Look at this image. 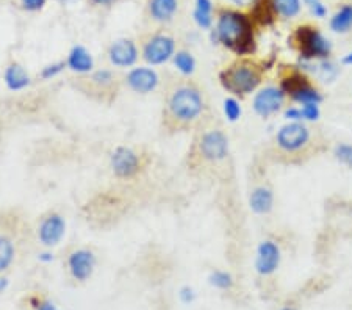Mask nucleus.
Wrapping results in <instances>:
<instances>
[{"label":"nucleus","instance_id":"obj_1","mask_svg":"<svg viewBox=\"0 0 352 310\" xmlns=\"http://www.w3.org/2000/svg\"><path fill=\"white\" fill-rule=\"evenodd\" d=\"M208 102L199 83L185 77H169L163 87L162 127L174 135L206 126Z\"/></svg>","mask_w":352,"mask_h":310},{"label":"nucleus","instance_id":"obj_2","mask_svg":"<svg viewBox=\"0 0 352 310\" xmlns=\"http://www.w3.org/2000/svg\"><path fill=\"white\" fill-rule=\"evenodd\" d=\"M36 240L35 225L28 223L19 208L0 212V274L8 272L21 251Z\"/></svg>","mask_w":352,"mask_h":310},{"label":"nucleus","instance_id":"obj_3","mask_svg":"<svg viewBox=\"0 0 352 310\" xmlns=\"http://www.w3.org/2000/svg\"><path fill=\"white\" fill-rule=\"evenodd\" d=\"M213 39L236 55H251L255 50L254 21L236 10H221Z\"/></svg>","mask_w":352,"mask_h":310},{"label":"nucleus","instance_id":"obj_4","mask_svg":"<svg viewBox=\"0 0 352 310\" xmlns=\"http://www.w3.org/2000/svg\"><path fill=\"white\" fill-rule=\"evenodd\" d=\"M229 138L223 129L202 126L197 129L188 152V165L192 169L219 165L229 157Z\"/></svg>","mask_w":352,"mask_h":310},{"label":"nucleus","instance_id":"obj_5","mask_svg":"<svg viewBox=\"0 0 352 310\" xmlns=\"http://www.w3.org/2000/svg\"><path fill=\"white\" fill-rule=\"evenodd\" d=\"M72 87L88 99L99 104L110 105L118 99L124 85V77L111 69L91 71L72 78Z\"/></svg>","mask_w":352,"mask_h":310},{"label":"nucleus","instance_id":"obj_6","mask_svg":"<svg viewBox=\"0 0 352 310\" xmlns=\"http://www.w3.org/2000/svg\"><path fill=\"white\" fill-rule=\"evenodd\" d=\"M265 67L255 63L251 58L241 56L234 63L226 66L219 72V83L226 91L234 94L235 98H243L254 91H257L263 80Z\"/></svg>","mask_w":352,"mask_h":310},{"label":"nucleus","instance_id":"obj_7","mask_svg":"<svg viewBox=\"0 0 352 310\" xmlns=\"http://www.w3.org/2000/svg\"><path fill=\"white\" fill-rule=\"evenodd\" d=\"M292 43L302 61H322L332 54V43L316 27L311 25L298 27L292 36Z\"/></svg>","mask_w":352,"mask_h":310},{"label":"nucleus","instance_id":"obj_8","mask_svg":"<svg viewBox=\"0 0 352 310\" xmlns=\"http://www.w3.org/2000/svg\"><path fill=\"white\" fill-rule=\"evenodd\" d=\"M279 87L287 94V98L299 105H321L322 100H324V96L321 94L320 89L299 69L288 71V74L282 77Z\"/></svg>","mask_w":352,"mask_h":310},{"label":"nucleus","instance_id":"obj_9","mask_svg":"<svg viewBox=\"0 0 352 310\" xmlns=\"http://www.w3.org/2000/svg\"><path fill=\"white\" fill-rule=\"evenodd\" d=\"M311 129L305 122H287L276 133V146L285 155H300L311 144Z\"/></svg>","mask_w":352,"mask_h":310},{"label":"nucleus","instance_id":"obj_10","mask_svg":"<svg viewBox=\"0 0 352 310\" xmlns=\"http://www.w3.org/2000/svg\"><path fill=\"white\" fill-rule=\"evenodd\" d=\"M140 54L149 65H163L175 55V39L164 32H154L141 38Z\"/></svg>","mask_w":352,"mask_h":310},{"label":"nucleus","instance_id":"obj_11","mask_svg":"<svg viewBox=\"0 0 352 310\" xmlns=\"http://www.w3.org/2000/svg\"><path fill=\"white\" fill-rule=\"evenodd\" d=\"M66 232V221L63 215L56 210L44 212L38 217L35 224L36 240L45 247H52L63 240Z\"/></svg>","mask_w":352,"mask_h":310},{"label":"nucleus","instance_id":"obj_12","mask_svg":"<svg viewBox=\"0 0 352 310\" xmlns=\"http://www.w3.org/2000/svg\"><path fill=\"white\" fill-rule=\"evenodd\" d=\"M143 155L127 146H119L111 155V169L118 179L129 180L138 176L143 169Z\"/></svg>","mask_w":352,"mask_h":310},{"label":"nucleus","instance_id":"obj_13","mask_svg":"<svg viewBox=\"0 0 352 310\" xmlns=\"http://www.w3.org/2000/svg\"><path fill=\"white\" fill-rule=\"evenodd\" d=\"M287 94L283 93L280 87H274V85H268L262 89H258L254 96L252 107L254 111L257 113L260 118H271L274 116L276 113L282 110L283 104H285Z\"/></svg>","mask_w":352,"mask_h":310},{"label":"nucleus","instance_id":"obj_14","mask_svg":"<svg viewBox=\"0 0 352 310\" xmlns=\"http://www.w3.org/2000/svg\"><path fill=\"white\" fill-rule=\"evenodd\" d=\"M66 265L71 276L78 282L88 280L94 273L96 256L87 247H76L66 257Z\"/></svg>","mask_w":352,"mask_h":310},{"label":"nucleus","instance_id":"obj_15","mask_svg":"<svg viewBox=\"0 0 352 310\" xmlns=\"http://www.w3.org/2000/svg\"><path fill=\"white\" fill-rule=\"evenodd\" d=\"M282 261L279 245L272 240H265L257 247L255 256V272L260 276H271L277 272Z\"/></svg>","mask_w":352,"mask_h":310},{"label":"nucleus","instance_id":"obj_16","mask_svg":"<svg viewBox=\"0 0 352 310\" xmlns=\"http://www.w3.org/2000/svg\"><path fill=\"white\" fill-rule=\"evenodd\" d=\"M109 61L115 67H130L136 63L140 56V49L133 39L121 38L110 44L107 50Z\"/></svg>","mask_w":352,"mask_h":310},{"label":"nucleus","instance_id":"obj_17","mask_svg":"<svg viewBox=\"0 0 352 310\" xmlns=\"http://www.w3.org/2000/svg\"><path fill=\"white\" fill-rule=\"evenodd\" d=\"M124 83L135 93L149 94L160 85V77L151 67H135L124 77Z\"/></svg>","mask_w":352,"mask_h":310},{"label":"nucleus","instance_id":"obj_18","mask_svg":"<svg viewBox=\"0 0 352 310\" xmlns=\"http://www.w3.org/2000/svg\"><path fill=\"white\" fill-rule=\"evenodd\" d=\"M179 0H149L147 16L155 24H169L177 14Z\"/></svg>","mask_w":352,"mask_h":310},{"label":"nucleus","instance_id":"obj_19","mask_svg":"<svg viewBox=\"0 0 352 310\" xmlns=\"http://www.w3.org/2000/svg\"><path fill=\"white\" fill-rule=\"evenodd\" d=\"M249 207L255 213V215H268L274 207V193L272 190L260 185L255 187L251 195H249Z\"/></svg>","mask_w":352,"mask_h":310},{"label":"nucleus","instance_id":"obj_20","mask_svg":"<svg viewBox=\"0 0 352 310\" xmlns=\"http://www.w3.org/2000/svg\"><path fill=\"white\" fill-rule=\"evenodd\" d=\"M66 65L69 66L72 71H76L77 74L82 76V74H88V72L93 71L94 60L83 46H76L71 50L69 56H67Z\"/></svg>","mask_w":352,"mask_h":310},{"label":"nucleus","instance_id":"obj_21","mask_svg":"<svg viewBox=\"0 0 352 310\" xmlns=\"http://www.w3.org/2000/svg\"><path fill=\"white\" fill-rule=\"evenodd\" d=\"M329 27L335 33H348L352 28V3H343L329 21Z\"/></svg>","mask_w":352,"mask_h":310},{"label":"nucleus","instance_id":"obj_22","mask_svg":"<svg viewBox=\"0 0 352 310\" xmlns=\"http://www.w3.org/2000/svg\"><path fill=\"white\" fill-rule=\"evenodd\" d=\"M5 82H7L8 88L13 89V91H18V89H24L30 83V76L27 74V71L18 63L11 65L7 72H5Z\"/></svg>","mask_w":352,"mask_h":310},{"label":"nucleus","instance_id":"obj_23","mask_svg":"<svg viewBox=\"0 0 352 310\" xmlns=\"http://www.w3.org/2000/svg\"><path fill=\"white\" fill-rule=\"evenodd\" d=\"M192 18H195L196 24L201 28H204V30L212 28L213 27L212 0H196V8H195V13H192Z\"/></svg>","mask_w":352,"mask_h":310},{"label":"nucleus","instance_id":"obj_24","mask_svg":"<svg viewBox=\"0 0 352 310\" xmlns=\"http://www.w3.org/2000/svg\"><path fill=\"white\" fill-rule=\"evenodd\" d=\"M276 16L283 19H293L302 10V0H271Z\"/></svg>","mask_w":352,"mask_h":310},{"label":"nucleus","instance_id":"obj_25","mask_svg":"<svg viewBox=\"0 0 352 310\" xmlns=\"http://www.w3.org/2000/svg\"><path fill=\"white\" fill-rule=\"evenodd\" d=\"M174 65L179 69L180 74L185 77H190L196 69L195 56L190 52H186V50H180V52L174 55Z\"/></svg>","mask_w":352,"mask_h":310},{"label":"nucleus","instance_id":"obj_26","mask_svg":"<svg viewBox=\"0 0 352 310\" xmlns=\"http://www.w3.org/2000/svg\"><path fill=\"white\" fill-rule=\"evenodd\" d=\"M210 284L217 287L219 290H229L234 287V278L230 273L223 272V269H214V272L208 276Z\"/></svg>","mask_w":352,"mask_h":310},{"label":"nucleus","instance_id":"obj_27","mask_svg":"<svg viewBox=\"0 0 352 310\" xmlns=\"http://www.w3.org/2000/svg\"><path fill=\"white\" fill-rule=\"evenodd\" d=\"M333 157L338 163H342L343 166L352 168V144L349 143H340L335 146Z\"/></svg>","mask_w":352,"mask_h":310},{"label":"nucleus","instance_id":"obj_28","mask_svg":"<svg viewBox=\"0 0 352 310\" xmlns=\"http://www.w3.org/2000/svg\"><path fill=\"white\" fill-rule=\"evenodd\" d=\"M224 115L230 122H235L241 118V105L236 98H227L224 100Z\"/></svg>","mask_w":352,"mask_h":310},{"label":"nucleus","instance_id":"obj_29","mask_svg":"<svg viewBox=\"0 0 352 310\" xmlns=\"http://www.w3.org/2000/svg\"><path fill=\"white\" fill-rule=\"evenodd\" d=\"M300 111H302V121L305 122H315L320 120L321 116V109L320 105L309 104V105H300Z\"/></svg>","mask_w":352,"mask_h":310},{"label":"nucleus","instance_id":"obj_30","mask_svg":"<svg viewBox=\"0 0 352 310\" xmlns=\"http://www.w3.org/2000/svg\"><path fill=\"white\" fill-rule=\"evenodd\" d=\"M283 118H285L288 122L302 121V111H300V107H294V105L288 107V109H285V111H283Z\"/></svg>","mask_w":352,"mask_h":310},{"label":"nucleus","instance_id":"obj_31","mask_svg":"<svg viewBox=\"0 0 352 310\" xmlns=\"http://www.w3.org/2000/svg\"><path fill=\"white\" fill-rule=\"evenodd\" d=\"M65 66H66V63H55V65H50L47 67H44L43 72H41V77L44 78V80H49V78L58 76L60 72L63 71Z\"/></svg>","mask_w":352,"mask_h":310},{"label":"nucleus","instance_id":"obj_32","mask_svg":"<svg viewBox=\"0 0 352 310\" xmlns=\"http://www.w3.org/2000/svg\"><path fill=\"white\" fill-rule=\"evenodd\" d=\"M179 296H180V301L184 304H192L196 300V291L192 290L191 287H184V289L180 290Z\"/></svg>","mask_w":352,"mask_h":310},{"label":"nucleus","instance_id":"obj_33","mask_svg":"<svg viewBox=\"0 0 352 310\" xmlns=\"http://www.w3.org/2000/svg\"><path fill=\"white\" fill-rule=\"evenodd\" d=\"M21 2H22V5H24L25 10L38 11L44 7L47 0H21Z\"/></svg>","mask_w":352,"mask_h":310},{"label":"nucleus","instance_id":"obj_34","mask_svg":"<svg viewBox=\"0 0 352 310\" xmlns=\"http://www.w3.org/2000/svg\"><path fill=\"white\" fill-rule=\"evenodd\" d=\"M229 2L234 3L238 8H244V7H249V5H254L255 0H229Z\"/></svg>","mask_w":352,"mask_h":310},{"label":"nucleus","instance_id":"obj_35","mask_svg":"<svg viewBox=\"0 0 352 310\" xmlns=\"http://www.w3.org/2000/svg\"><path fill=\"white\" fill-rule=\"evenodd\" d=\"M302 2L307 5V7L311 10V8H315V7H318V5L320 3H322V0H302Z\"/></svg>","mask_w":352,"mask_h":310},{"label":"nucleus","instance_id":"obj_36","mask_svg":"<svg viewBox=\"0 0 352 310\" xmlns=\"http://www.w3.org/2000/svg\"><path fill=\"white\" fill-rule=\"evenodd\" d=\"M342 63L344 65V66H352V52H349V54H346L343 58H342Z\"/></svg>","mask_w":352,"mask_h":310},{"label":"nucleus","instance_id":"obj_37","mask_svg":"<svg viewBox=\"0 0 352 310\" xmlns=\"http://www.w3.org/2000/svg\"><path fill=\"white\" fill-rule=\"evenodd\" d=\"M96 5H102V7H109L113 2H116V0H93Z\"/></svg>","mask_w":352,"mask_h":310},{"label":"nucleus","instance_id":"obj_38","mask_svg":"<svg viewBox=\"0 0 352 310\" xmlns=\"http://www.w3.org/2000/svg\"><path fill=\"white\" fill-rule=\"evenodd\" d=\"M38 310H55V307H54V304L44 302V304H41V306L38 307Z\"/></svg>","mask_w":352,"mask_h":310},{"label":"nucleus","instance_id":"obj_39","mask_svg":"<svg viewBox=\"0 0 352 310\" xmlns=\"http://www.w3.org/2000/svg\"><path fill=\"white\" fill-rule=\"evenodd\" d=\"M7 279H0V293H2L5 290V287H7Z\"/></svg>","mask_w":352,"mask_h":310},{"label":"nucleus","instance_id":"obj_40","mask_svg":"<svg viewBox=\"0 0 352 310\" xmlns=\"http://www.w3.org/2000/svg\"><path fill=\"white\" fill-rule=\"evenodd\" d=\"M2 137H3V127H2V122H0V146H2Z\"/></svg>","mask_w":352,"mask_h":310},{"label":"nucleus","instance_id":"obj_41","mask_svg":"<svg viewBox=\"0 0 352 310\" xmlns=\"http://www.w3.org/2000/svg\"><path fill=\"white\" fill-rule=\"evenodd\" d=\"M280 310H298V309H294V307H292V306H287V307H283V309H280Z\"/></svg>","mask_w":352,"mask_h":310}]
</instances>
